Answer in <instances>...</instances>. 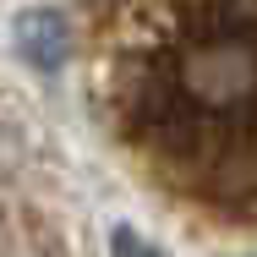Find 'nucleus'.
Here are the masks:
<instances>
[{
	"mask_svg": "<svg viewBox=\"0 0 257 257\" xmlns=\"http://www.w3.org/2000/svg\"><path fill=\"white\" fill-rule=\"evenodd\" d=\"M17 50L28 66H39V71H60L66 66V55H71V28H66V17L60 11H22L17 17Z\"/></svg>",
	"mask_w": 257,
	"mask_h": 257,
	"instance_id": "obj_1",
	"label": "nucleus"
}]
</instances>
